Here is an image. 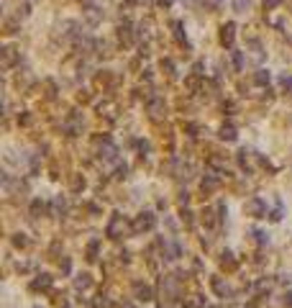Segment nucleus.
I'll list each match as a JSON object with an SVG mask.
<instances>
[{"mask_svg": "<svg viewBox=\"0 0 292 308\" xmlns=\"http://www.w3.org/2000/svg\"><path fill=\"white\" fill-rule=\"evenodd\" d=\"M131 234H134V221H129L120 211L110 213V218H108V223H105V237L113 239V242H118V239H126V237H131Z\"/></svg>", "mask_w": 292, "mask_h": 308, "instance_id": "f257e3e1", "label": "nucleus"}, {"mask_svg": "<svg viewBox=\"0 0 292 308\" xmlns=\"http://www.w3.org/2000/svg\"><path fill=\"white\" fill-rule=\"evenodd\" d=\"M180 298V278L177 275H161L159 280V305H175Z\"/></svg>", "mask_w": 292, "mask_h": 308, "instance_id": "f03ea898", "label": "nucleus"}, {"mask_svg": "<svg viewBox=\"0 0 292 308\" xmlns=\"http://www.w3.org/2000/svg\"><path fill=\"white\" fill-rule=\"evenodd\" d=\"M93 144L98 146V157H100V160H105V162H115V160H118V146L113 144V139H110L108 134L95 136Z\"/></svg>", "mask_w": 292, "mask_h": 308, "instance_id": "7ed1b4c3", "label": "nucleus"}, {"mask_svg": "<svg viewBox=\"0 0 292 308\" xmlns=\"http://www.w3.org/2000/svg\"><path fill=\"white\" fill-rule=\"evenodd\" d=\"M156 247L161 249V259H166V262H175L182 257V247L175 239H156Z\"/></svg>", "mask_w": 292, "mask_h": 308, "instance_id": "20e7f679", "label": "nucleus"}, {"mask_svg": "<svg viewBox=\"0 0 292 308\" xmlns=\"http://www.w3.org/2000/svg\"><path fill=\"white\" fill-rule=\"evenodd\" d=\"M243 211H246V216H252V218H267V216H269V211H267V201L259 198V196L248 198L246 206H243Z\"/></svg>", "mask_w": 292, "mask_h": 308, "instance_id": "39448f33", "label": "nucleus"}, {"mask_svg": "<svg viewBox=\"0 0 292 308\" xmlns=\"http://www.w3.org/2000/svg\"><path fill=\"white\" fill-rule=\"evenodd\" d=\"M154 226H156V216L151 211H141L134 218V234H146V231H154Z\"/></svg>", "mask_w": 292, "mask_h": 308, "instance_id": "423d86ee", "label": "nucleus"}, {"mask_svg": "<svg viewBox=\"0 0 292 308\" xmlns=\"http://www.w3.org/2000/svg\"><path fill=\"white\" fill-rule=\"evenodd\" d=\"M146 113H149L151 121H161L164 115H166V103H164V98L151 95V98L146 100Z\"/></svg>", "mask_w": 292, "mask_h": 308, "instance_id": "0eeeda50", "label": "nucleus"}, {"mask_svg": "<svg viewBox=\"0 0 292 308\" xmlns=\"http://www.w3.org/2000/svg\"><path fill=\"white\" fill-rule=\"evenodd\" d=\"M131 293H134V298H136L139 303L154 300V288H151L149 283H144V280H136V283L131 285Z\"/></svg>", "mask_w": 292, "mask_h": 308, "instance_id": "6e6552de", "label": "nucleus"}, {"mask_svg": "<svg viewBox=\"0 0 292 308\" xmlns=\"http://www.w3.org/2000/svg\"><path fill=\"white\" fill-rule=\"evenodd\" d=\"M52 285H54V278H52L49 273H41V275H36V278L28 283V288H31L33 293H47V290H52Z\"/></svg>", "mask_w": 292, "mask_h": 308, "instance_id": "1a4fd4ad", "label": "nucleus"}, {"mask_svg": "<svg viewBox=\"0 0 292 308\" xmlns=\"http://www.w3.org/2000/svg\"><path fill=\"white\" fill-rule=\"evenodd\" d=\"M18 59H21V54H18L13 47H3V49H0V67H3L6 72L13 69V67L18 64Z\"/></svg>", "mask_w": 292, "mask_h": 308, "instance_id": "9d476101", "label": "nucleus"}, {"mask_svg": "<svg viewBox=\"0 0 292 308\" xmlns=\"http://www.w3.org/2000/svg\"><path fill=\"white\" fill-rule=\"evenodd\" d=\"M218 38H221V44H223L226 49H233V42H236V23H233V21L223 23V26H221Z\"/></svg>", "mask_w": 292, "mask_h": 308, "instance_id": "9b49d317", "label": "nucleus"}, {"mask_svg": "<svg viewBox=\"0 0 292 308\" xmlns=\"http://www.w3.org/2000/svg\"><path fill=\"white\" fill-rule=\"evenodd\" d=\"M221 187V175L218 172H207L202 180H200V190L205 192V196H211V192H216Z\"/></svg>", "mask_w": 292, "mask_h": 308, "instance_id": "f8f14e48", "label": "nucleus"}, {"mask_svg": "<svg viewBox=\"0 0 292 308\" xmlns=\"http://www.w3.org/2000/svg\"><path fill=\"white\" fill-rule=\"evenodd\" d=\"M64 134H67L69 139H74V136L82 134V115H79V113H72L69 119L64 121Z\"/></svg>", "mask_w": 292, "mask_h": 308, "instance_id": "ddd939ff", "label": "nucleus"}, {"mask_svg": "<svg viewBox=\"0 0 292 308\" xmlns=\"http://www.w3.org/2000/svg\"><path fill=\"white\" fill-rule=\"evenodd\" d=\"M118 42H120L123 47H131V44H134V26H131L129 21H123V23L118 26Z\"/></svg>", "mask_w": 292, "mask_h": 308, "instance_id": "4468645a", "label": "nucleus"}, {"mask_svg": "<svg viewBox=\"0 0 292 308\" xmlns=\"http://www.w3.org/2000/svg\"><path fill=\"white\" fill-rule=\"evenodd\" d=\"M211 290H213L218 298H228V295H231V288H228V283H226L221 275H213V278H211Z\"/></svg>", "mask_w": 292, "mask_h": 308, "instance_id": "2eb2a0df", "label": "nucleus"}, {"mask_svg": "<svg viewBox=\"0 0 292 308\" xmlns=\"http://www.w3.org/2000/svg\"><path fill=\"white\" fill-rule=\"evenodd\" d=\"M218 264H221V270H226V273H236L238 270V259L233 257V252H221V257H218Z\"/></svg>", "mask_w": 292, "mask_h": 308, "instance_id": "dca6fc26", "label": "nucleus"}, {"mask_svg": "<svg viewBox=\"0 0 292 308\" xmlns=\"http://www.w3.org/2000/svg\"><path fill=\"white\" fill-rule=\"evenodd\" d=\"M72 285H74V290H90L93 288V275L90 273H79V275H74V280H72Z\"/></svg>", "mask_w": 292, "mask_h": 308, "instance_id": "f3484780", "label": "nucleus"}, {"mask_svg": "<svg viewBox=\"0 0 292 308\" xmlns=\"http://www.w3.org/2000/svg\"><path fill=\"white\" fill-rule=\"evenodd\" d=\"M172 33H175V38H177V44L190 47V38H187V33H185V23H182V21H172Z\"/></svg>", "mask_w": 292, "mask_h": 308, "instance_id": "a211bd4d", "label": "nucleus"}, {"mask_svg": "<svg viewBox=\"0 0 292 308\" xmlns=\"http://www.w3.org/2000/svg\"><path fill=\"white\" fill-rule=\"evenodd\" d=\"M238 167H241L243 172H252V170H254V154L246 151V149H241V151H238Z\"/></svg>", "mask_w": 292, "mask_h": 308, "instance_id": "6ab92c4d", "label": "nucleus"}, {"mask_svg": "<svg viewBox=\"0 0 292 308\" xmlns=\"http://www.w3.org/2000/svg\"><path fill=\"white\" fill-rule=\"evenodd\" d=\"M218 136H221L223 141L233 144V141L238 139V131H236V126H233V124H223V126L218 129Z\"/></svg>", "mask_w": 292, "mask_h": 308, "instance_id": "aec40b11", "label": "nucleus"}, {"mask_svg": "<svg viewBox=\"0 0 292 308\" xmlns=\"http://www.w3.org/2000/svg\"><path fill=\"white\" fill-rule=\"evenodd\" d=\"M100 257V239H90L88 247H85V259L88 262H98Z\"/></svg>", "mask_w": 292, "mask_h": 308, "instance_id": "412c9836", "label": "nucleus"}, {"mask_svg": "<svg viewBox=\"0 0 292 308\" xmlns=\"http://www.w3.org/2000/svg\"><path fill=\"white\" fill-rule=\"evenodd\" d=\"M159 67H161V72H164L166 77H170V80H177V67H175V62H172L170 57L161 59V62H159Z\"/></svg>", "mask_w": 292, "mask_h": 308, "instance_id": "4be33fe9", "label": "nucleus"}, {"mask_svg": "<svg viewBox=\"0 0 292 308\" xmlns=\"http://www.w3.org/2000/svg\"><path fill=\"white\" fill-rule=\"evenodd\" d=\"M28 213H31L33 218L44 216V213H47V203L41 201V198H33V201H31V206H28Z\"/></svg>", "mask_w": 292, "mask_h": 308, "instance_id": "5701e85b", "label": "nucleus"}, {"mask_svg": "<svg viewBox=\"0 0 292 308\" xmlns=\"http://www.w3.org/2000/svg\"><path fill=\"white\" fill-rule=\"evenodd\" d=\"M85 18H88V23L98 26V23L103 21V11H98L95 6H88V8H85Z\"/></svg>", "mask_w": 292, "mask_h": 308, "instance_id": "b1692460", "label": "nucleus"}, {"mask_svg": "<svg viewBox=\"0 0 292 308\" xmlns=\"http://www.w3.org/2000/svg\"><path fill=\"white\" fill-rule=\"evenodd\" d=\"M254 83H257L259 88H269V83H272V74H269L267 69H257V72H254Z\"/></svg>", "mask_w": 292, "mask_h": 308, "instance_id": "393cba45", "label": "nucleus"}, {"mask_svg": "<svg viewBox=\"0 0 292 308\" xmlns=\"http://www.w3.org/2000/svg\"><path fill=\"white\" fill-rule=\"evenodd\" d=\"M11 244H13L16 249H28V247H31V239L18 231V234H13V237H11Z\"/></svg>", "mask_w": 292, "mask_h": 308, "instance_id": "a878e982", "label": "nucleus"}, {"mask_svg": "<svg viewBox=\"0 0 292 308\" xmlns=\"http://www.w3.org/2000/svg\"><path fill=\"white\" fill-rule=\"evenodd\" d=\"M248 49H252V57L257 59V62H262L264 59V49H262V44L257 42V38H248V44H246Z\"/></svg>", "mask_w": 292, "mask_h": 308, "instance_id": "bb28decb", "label": "nucleus"}, {"mask_svg": "<svg viewBox=\"0 0 292 308\" xmlns=\"http://www.w3.org/2000/svg\"><path fill=\"white\" fill-rule=\"evenodd\" d=\"M95 83H98L100 88H110V85H113L115 80H113V74H110L108 69H103L100 74H95Z\"/></svg>", "mask_w": 292, "mask_h": 308, "instance_id": "cd10ccee", "label": "nucleus"}, {"mask_svg": "<svg viewBox=\"0 0 292 308\" xmlns=\"http://www.w3.org/2000/svg\"><path fill=\"white\" fill-rule=\"evenodd\" d=\"M279 90L287 93V95H292V74H287V72L279 74Z\"/></svg>", "mask_w": 292, "mask_h": 308, "instance_id": "c85d7f7f", "label": "nucleus"}, {"mask_svg": "<svg viewBox=\"0 0 292 308\" xmlns=\"http://www.w3.org/2000/svg\"><path fill=\"white\" fill-rule=\"evenodd\" d=\"M282 216H284V206H282V201H277L274 211H269V216H267V218H269L272 223H279V221H282Z\"/></svg>", "mask_w": 292, "mask_h": 308, "instance_id": "c756f323", "label": "nucleus"}, {"mask_svg": "<svg viewBox=\"0 0 292 308\" xmlns=\"http://www.w3.org/2000/svg\"><path fill=\"white\" fill-rule=\"evenodd\" d=\"M52 208H54V216H64V213H67V201H64L62 196H57L54 203H52Z\"/></svg>", "mask_w": 292, "mask_h": 308, "instance_id": "7c9ffc66", "label": "nucleus"}, {"mask_svg": "<svg viewBox=\"0 0 292 308\" xmlns=\"http://www.w3.org/2000/svg\"><path fill=\"white\" fill-rule=\"evenodd\" d=\"M180 218H182V223H185L187 228H192V226H195V218H192V211H190L187 206H182V208H180Z\"/></svg>", "mask_w": 292, "mask_h": 308, "instance_id": "2f4dec72", "label": "nucleus"}, {"mask_svg": "<svg viewBox=\"0 0 292 308\" xmlns=\"http://www.w3.org/2000/svg\"><path fill=\"white\" fill-rule=\"evenodd\" d=\"M85 185L88 182H85V177H82V175H72V185H69L72 192H82V190H85Z\"/></svg>", "mask_w": 292, "mask_h": 308, "instance_id": "473e14b6", "label": "nucleus"}, {"mask_svg": "<svg viewBox=\"0 0 292 308\" xmlns=\"http://www.w3.org/2000/svg\"><path fill=\"white\" fill-rule=\"evenodd\" d=\"M231 62H233V69L241 72V69H243V52H236V49H233V52H231Z\"/></svg>", "mask_w": 292, "mask_h": 308, "instance_id": "72a5a7b5", "label": "nucleus"}, {"mask_svg": "<svg viewBox=\"0 0 292 308\" xmlns=\"http://www.w3.org/2000/svg\"><path fill=\"white\" fill-rule=\"evenodd\" d=\"M93 305H95V308H115V305H113V300H110L108 295H98V298L93 300Z\"/></svg>", "mask_w": 292, "mask_h": 308, "instance_id": "f704fd0d", "label": "nucleus"}, {"mask_svg": "<svg viewBox=\"0 0 292 308\" xmlns=\"http://www.w3.org/2000/svg\"><path fill=\"white\" fill-rule=\"evenodd\" d=\"M126 175H129V165H126V162H118L113 177H115V180H126Z\"/></svg>", "mask_w": 292, "mask_h": 308, "instance_id": "c9c22d12", "label": "nucleus"}, {"mask_svg": "<svg viewBox=\"0 0 292 308\" xmlns=\"http://www.w3.org/2000/svg\"><path fill=\"white\" fill-rule=\"evenodd\" d=\"M202 221H205V226H216V223H218V218L213 216L211 208H202Z\"/></svg>", "mask_w": 292, "mask_h": 308, "instance_id": "e433bc0d", "label": "nucleus"}, {"mask_svg": "<svg viewBox=\"0 0 292 308\" xmlns=\"http://www.w3.org/2000/svg\"><path fill=\"white\" fill-rule=\"evenodd\" d=\"M252 237L257 239V244H259V247H264V244L269 242V239H267V234H264L262 228H254V231H252Z\"/></svg>", "mask_w": 292, "mask_h": 308, "instance_id": "4c0bfd02", "label": "nucleus"}, {"mask_svg": "<svg viewBox=\"0 0 292 308\" xmlns=\"http://www.w3.org/2000/svg\"><path fill=\"white\" fill-rule=\"evenodd\" d=\"M18 124H21V126H31V124H33V115H31L28 110L18 113Z\"/></svg>", "mask_w": 292, "mask_h": 308, "instance_id": "58836bf2", "label": "nucleus"}, {"mask_svg": "<svg viewBox=\"0 0 292 308\" xmlns=\"http://www.w3.org/2000/svg\"><path fill=\"white\" fill-rule=\"evenodd\" d=\"M233 11L236 13H246L248 11V0H233Z\"/></svg>", "mask_w": 292, "mask_h": 308, "instance_id": "ea45409f", "label": "nucleus"}, {"mask_svg": "<svg viewBox=\"0 0 292 308\" xmlns=\"http://www.w3.org/2000/svg\"><path fill=\"white\" fill-rule=\"evenodd\" d=\"M59 270H62L64 275H67L69 270H72V262H69V257H62V262H59Z\"/></svg>", "mask_w": 292, "mask_h": 308, "instance_id": "a19ab883", "label": "nucleus"}, {"mask_svg": "<svg viewBox=\"0 0 292 308\" xmlns=\"http://www.w3.org/2000/svg\"><path fill=\"white\" fill-rule=\"evenodd\" d=\"M136 149L141 151V157H146V151H149V141H144V139H139V141H136Z\"/></svg>", "mask_w": 292, "mask_h": 308, "instance_id": "79ce46f5", "label": "nucleus"}, {"mask_svg": "<svg viewBox=\"0 0 292 308\" xmlns=\"http://www.w3.org/2000/svg\"><path fill=\"white\" fill-rule=\"evenodd\" d=\"M47 98H57V85H54V80H47Z\"/></svg>", "mask_w": 292, "mask_h": 308, "instance_id": "37998d69", "label": "nucleus"}, {"mask_svg": "<svg viewBox=\"0 0 292 308\" xmlns=\"http://www.w3.org/2000/svg\"><path fill=\"white\" fill-rule=\"evenodd\" d=\"M185 131H187V136H197L200 126H197V124H185Z\"/></svg>", "mask_w": 292, "mask_h": 308, "instance_id": "c03bdc74", "label": "nucleus"}, {"mask_svg": "<svg viewBox=\"0 0 292 308\" xmlns=\"http://www.w3.org/2000/svg\"><path fill=\"white\" fill-rule=\"evenodd\" d=\"M279 3H282V0H264V11H274Z\"/></svg>", "mask_w": 292, "mask_h": 308, "instance_id": "a18cd8bd", "label": "nucleus"}, {"mask_svg": "<svg viewBox=\"0 0 292 308\" xmlns=\"http://www.w3.org/2000/svg\"><path fill=\"white\" fill-rule=\"evenodd\" d=\"M282 305H284V308H292V290L282 295Z\"/></svg>", "mask_w": 292, "mask_h": 308, "instance_id": "49530a36", "label": "nucleus"}, {"mask_svg": "<svg viewBox=\"0 0 292 308\" xmlns=\"http://www.w3.org/2000/svg\"><path fill=\"white\" fill-rule=\"evenodd\" d=\"M156 6H159V8H172L175 0H156Z\"/></svg>", "mask_w": 292, "mask_h": 308, "instance_id": "de8ad7c7", "label": "nucleus"}, {"mask_svg": "<svg viewBox=\"0 0 292 308\" xmlns=\"http://www.w3.org/2000/svg\"><path fill=\"white\" fill-rule=\"evenodd\" d=\"M120 308H136V303H131V300H123V303H120Z\"/></svg>", "mask_w": 292, "mask_h": 308, "instance_id": "09e8293b", "label": "nucleus"}, {"mask_svg": "<svg viewBox=\"0 0 292 308\" xmlns=\"http://www.w3.org/2000/svg\"><path fill=\"white\" fill-rule=\"evenodd\" d=\"M246 308H259V300H248V303H246Z\"/></svg>", "mask_w": 292, "mask_h": 308, "instance_id": "8fccbe9b", "label": "nucleus"}, {"mask_svg": "<svg viewBox=\"0 0 292 308\" xmlns=\"http://www.w3.org/2000/svg\"><path fill=\"white\" fill-rule=\"evenodd\" d=\"M131 3H136V6H144V3H146V0H131Z\"/></svg>", "mask_w": 292, "mask_h": 308, "instance_id": "3c124183", "label": "nucleus"}, {"mask_svg": "<svg viewBox=\"0 0 292 308\" xmlns=\"http://www.w3.org/2000/svg\"><path fill=\"white\" fill-rule=\"evenodd\" d=\"M202 308H216V305H207V303H205V305H202Z\"/></svg>", "mask_w": 292, "mask_h": 308, "instance_id": "603ef678", "label": "nucleus"}, {"mask_svg": "<svg viewBox=\"0 0 292 308\" xmlns=\"http://www.w3.org/2000/svg\"><path fill=\"white\" fill-rule=\"evenodd\" d=\"M36 308H38V305H36Z\"/></svg>", "mask_w": 292, "mask_h": 308, "instance_id": "864d4df0", "label": "nucleus"}]
</instances>
